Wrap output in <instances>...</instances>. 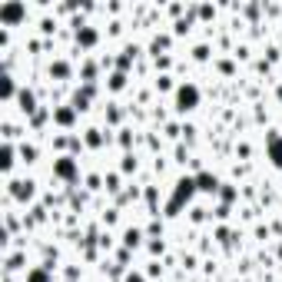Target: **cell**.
Returning a JSON list of instances; mask_svg holds the SVG:
<instances>
[{
	"label": "cell",
	"instance_id": "1",
	"mask_svg": "<svg viewBox=\"0 0 282 282\" xmlns=\"http://www.w3.org/2000/svg\"><path fill=\"white\" fill-rule=\"evenodd\" d=\"M176 96H179V110H183V113H186V110H196V103H199V90H196L193 83L179 87V90H176Z\"/></svg>",
	"mask_w": 282,
	"mask_h": 282
},
{
	"label": "cell",
	"instance_id": "2",
	"mask_svg": "<svg viewBox=\"0 0 282 282\" xmlns=\"http://www.w3.org/2000/svg\"><path fill=\"white\" fill-rule=\"evenodd\" d=\"M27 17V7L24 4H7V7H0V20H4L7 27H13L17 20H24Z\"/></svg>",
	"mask_w": 282,
	"mask_h": 282
},
{
	"label": "cell",
	"instance_id": "3",
	"mask_svg": "<svg viewBox=\"0 0 282 282\" xmlns=\"http://www.w3.org/2000/svg\"><path fill=\"white\" fill-rule=\"evenodd\" d=\"M53 173H56V176H67V179H70V176L76 173V166H73V156H60V159L53 163Z\"/></svg>",
	"mask_w": 282,
	"mask_h": 282
},
{
	"label": "cell",
	"instance_id": "4",
	"mask_svg": "<svg viewBox=\"0 0 282 282\" xmlns=\"http://www.w3.org/2000/svg\"><path fill=\"white\" fill-rule=\"evenodd\" d=\"M20 103H24L20 110H24V113H30V110H33V93H27V90H24V93H20Z\"/></svg>",
	"mask_w": 282,
	"mask_h": 282
},
{
	"label": "cell",
	"instance_id": "5",
	"mask_svg": "<svg viewBox=\"0 0 282 282\" xmlns=\"http://www.w3.org/2000/svg\"><path fill=\"white\" fill-rule=\"evenodd\" d=\"M123 83H126L123 73H113V76H110V90H123Z\"/></svg>",
	"mask_w": 282,
	"mask_h": 282
},
{
	"label": "cell",
	"instance_id": "6",
	"mask_svg": "<svg viewBox=\"0 0 282 282\" xmlns=\"http://www.w3.org/2000/svg\"><path fill=\"white\" fill-rule=\"evenodd\" d=\"M193 56H196V60H209V47H206V44H199V47L193 50Z\"/></svg>",
	"mask_w": 282,
	"mask_h": 282
},
{
	"label": "cell",
	"instance_id": "7",
	"mask_svg": "<svg viewBox=\"0 0 282 282\" xmlns=\"http://www.w3.org/2000/svg\"><path fill=\"white\" fill-rule=\"evenodd\" d=\"M169 87H173V76H156V90H169Z\"/></svg>",
	"mask_w": 282,
	"mask_h": 282
},
{
	"label": "cell",
	"instance_id": "8",
	"mask_svg": "<svg viewBox=\"0 0 282 282\" xmlns=\"http://www.w3.org/2000/svg\"><path fill=\"white\" fill-rule=\"evenodd\" d=\"M199 183H203V193H209V189H216V179H209V176H199Z\"/></svg>",
	"mask_w": 282,
	"mask_h": 282
},
{
	"label": "cell",
	"instance_id": "9",
	"mask_svg": "<svg viewBox=\"0 0 282 282\" xmlns=\"http://www.w3.org/2000/svg\"><path fill=\"white\" fill-rule=\"evenodd\" d=\"M139 243V229H130L126 232V246H136Z\"/></svg>",
	"mask_w": 282,
	"mask_h": 282
}]
</instances>
